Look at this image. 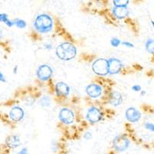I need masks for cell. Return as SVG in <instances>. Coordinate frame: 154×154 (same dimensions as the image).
<instances>
[{"label":"cell","instance_id":"22","mask_svg":"<svg viewBox=\"0 0 154 154\" xmlns=\"http://www.w3.org/2000/svg\"><path fill=\"white\" fill-rule=\"evenodd\" d=\"M145 128L146 130H149L151 132H153L154 133V124L153 123H146L145 125H144Z\"/></svg>","mask_w":154,"mask_h":154},{"label":"cell","instance_id":"1","mask_svg":"<svg viewBox=\"0 0 154 154\" xmlns=\"http://www.w3.org/2000/svg\"><path fill=\"white\" fill-rule=\"evenodd\" d=\"M76 53V48L70 42H63L56 49V56L63 61H69L72 60L75 57Z\"/></svg>","mask_w":154,"mask_h":154},{"label":"cell","instance_id":"9","mask_svg":"<svg viewBox=\"0 0 154 154\" xmlns=\"http://www.w3.org/2000/svg\"><path fill=\"white\" fill-rule=\"evenodd\" d=\"M86 92L89 97L96 99L101 96L102 93H103V89L100 85L96 84V83H91L86 86Z\"/></svg>","mask_w":154,"mask_h":154},{"label":"cell","instance_id":"19","mask_svg":"<svg viewBox=\"0 0 154 154\" xmlns=\"http://www.w3.org/2000/svg\"><path fill=\"white\" fill-rule=\"evenodd\" d=\"M15 20V26H17L19 29H24L25 27L26 26V21L23 20V19H16Z\"/></svg>","mask_w":154,"mask_h":154},{"label":"cell","instance_id":"13","mask_svg":"<svg viewBox=\"0 0 154 154\" xmlns=\"http://www.w3.org/2000/svg\"><path fill=\"white\" fill-rule=\"evenodd\" d=\"M5 144L9 148L16 149V148L20 146L21 142H20V139H19V136H17V135H11L5 140Z\"/></svg>","mask_w":154,"mask_h":154},{"label":"cell","instance_id":"15","mask_svg":"<svg viewBox=\"0 0 154 154\" xmlns=\"http://www.w3.org/2000/svg\"><path fill=\"white\" fill-rule=\"evenodd\" d=\"M123 96L119 92H112L110 95L109 103L112 106H119L123 103Z\"/></svg>","mask_w":154,"mask_h":154},{"label":"cell","instance_id":"5","mask_svg":"<svg viewBox=\"0 0 154 154\" xmlns=\"http://www.w3.org/2000/svg\"><path fill=\"white\" fill-rule=\"evenodd\" d=\"M59 119L66 125L72 124L75 119V115L71 109L68 108H63L59 112Z\"/></svg>","mask_w":154,"mask_h":154},{"label":"cell","instance_id":"11","mask_svg":"<svg viewBox=\"0 0 154 154\" xmlns=\"http://www.w3.org/2000/svg\"><path fill=\"white\" fill-rule=\"evenodd\" d=\"M56 94L60 97L68 96L70 93V87L67 83L64 82H58L55 86Z\"/></svg>","mask_w":154,"mask_h":154},{"label":"cell","instance_id":"17","mask_svg":"<svg viewBox=\"0 0 154 154\" xmlns=\"http://www.w3.org/2000/svg\"><path fill=\"white\" fill-rule=\"evenodd\" d=\"M51 104L50 97L48 96H43L39 100V105L42 107H48Z\"/></svg>","mask_w":154,"mask_h":154},{"label":"cell","instance_id":"23","mask_svg":"<svg viewBox=\"0 0 154 154\" xmlns=\"http://www.w3.org/2000/svg\"><path fill=\"white\" fill-rule=\"evenodd\" d=\"M83 137H84L85 140H91L92 137H93V134L90 131H87L83 134Z\"/></svg>","mask_w":154,"mask_h":154},{"label":"cell","instance_id":"27","mask_svg":"<svg viewBox=\"0 0 154 154\" xmlns=\"http://www.w3.org/2000/svg\"><path fill=\"white\" fill-rule=\"evenodd\" d=\"M0 82H6V79H5V75H3V73H2L1 71H0Z\"/></svg>","mask_w":154,"mask_h":154},{"label":"cell","instance_id":"20","mask_svg":"<svg viewBox=\"0 0 154 154\" xmlns=\"http://www.w3.org/2000/svg\"><path fill=\"white\" fill-rule=\"evenodd\" d=\"M121 43H122L121 40L117 38H112L110 40L111 46H113V47H118Z\"/></svg>","mask_w":154,"mask_h":154},{"label":"cell","instance_id":"26","mask_svg":"<svg viewBox=\"0 0 154 154\" xmlns=\"http://www.w3.org/2000/svg\"><path fill=\"white\" fill-rule=\"evenodd\" d=\"M17 154H28V149H27V148L24 147L19 152H18Z\"/></svg>","mask_w":154,"mask_h":154},{"label":"cell","instance_id":"31","mask_svg":"<svg viewBox=\"0 0 154 154\" xmlns=\"http://www.w3.org/2000/svg\"><path fill=\"white\" fill-rule=\"evenodd\" d=\"M151 24L152 25V26H153V28H154V21H152H152H151Z\"/></svg>","mask_w":154,"mask_h":154},{"label":"cell","instance_id":"12","mask_svg":"<svg viewBox=\"0 0 154 154\" xmlns=\"http://www.w3.org/2000/svg\"><path fill=\"white\" fill-rule=\"evenodd\" d=\"M25 112L21 107L14 106L9 111V118L14 122H19L24 118Z\"/></svg>","mask_w":154,"mask_h":154},{"label":"cell","instance_id":"29","mask_svg":"<svg viewBox=\"0 0 154 154\" xmlns=\"http://www.w3.org/2000/svg\"><path fill=\"white\" fill-rule=\"evenodd\" d=\"M2 35H3V32H2V29H0V38H2Z\"/></svg>","mask_w":154,"mask_h":154},{"label":"cell","instance_id":"28","mask_svg":"<svg viewBox=\"0 0 154 154\" xmlns=\"http://www.w3.org/2000/svg\"><path fill=\"white\" fill-rule=\"evenodd\" d=\"M45 49H53V44L46 43V45H45Z\"/></svg>","mask_w":154,"mask_h":154},{"label":"cell","instance_id":"21","mask_svg":"<svg viewBox=\"0 0 154 154\" xmlns=\"http://www.w3.org/2000/svg\"><path fill=\"white\" fill-rule=\"evenodd\" d=\"M8 20H9V18H8V15L5 14V13H0V22L1 23H7Z\"/></svg>","mask_w":154,"mask_h":154},{"label":"cell","instance_id":"7","mask_svg":"<svg viewBox=\"0 0 154 154\" xmlns=\"http://www.w3.org/2000/svg\"><path fill=\"white\" fill-rule=\"evenodd\" d=\"M102 118H103V113L97 107L92 106L88 109L87 113H86V119L90 123L94 124V123H99L100 120H102Z\"/></svg>","mask_w":154,"mask_h":154},{"label":"cell","instance_id":"18","mask_svg":"<svg viewBox=\"0 0 154 154\" xmlns=\"http://www.w3.org/2000/svg\"><path fill=\"white\" fill-rule=\"evenodd\" d=\"M112 2L115 7H121V6H127L130 1L129 0H113Z\"/></svg>","mask_w":154,"mask_h":154},{"label":"cell","instance_id":"25","mask_svg":"<svg viewBox=\"0 0 154 154\" xmlns=\"http://www.w3.org/2000/svg\"><path fill=\"white\" fill-rule=\"evenodd\" d=\"M122 45H123V46H126V47H129V48H133V44H132V43H130V42H122Z\"/></svg>","mask_w":154,"mask_h":154},{"label":"cell","instance_id":"6","mask_svg":"<svg viewBox=\"0 0 154 154\" xmlns=\"http://www.w3.org/2000/svg\"><path fill=\"white\" fill-rule=\"evenodd\" d=\"M53 69L49 65L43 64L38 67L36 70V75L41 81H47L53 75Z\"/></svg>","mask_w":154,"mask_h":154},{"label":"cell","instance_id":"2","mask_svg":"<svg viewBox=\"0 0 154 154\" xmlns=\"http://www.w3.org/2000/svg\"><path fill=\"white\" fill-rule=\"evenodd\" d=\"M53 26V19L47 14L38 15L34 21L35 30L40 33H46L52 30Z\"/></svg>","mask_w":154,"mask_h":154},{"label":"cell","instance_id":"24","mask_svg":"<svg viewBox=\"0 0 154 154\" xmlns=\"http://www.w3.org/2000/svg\"><path fill=\"white\" fill-rule=\"evenodd\" d=\"M132 89L135 92H140L142 90V88H141L140 86H139V85H134V86H132Z\"/></svg>","mask_w":154,"mask_h":154},{"label":"cell","instance_id":"14","mask_svg":"<svg viewBox=\"0 0 154 154\" xmlns=\"http://www.w3.org/2000/svg\"><path fill=\"white\" fill-rule=\"evenodd\" d=\"M112 13L116 18L122 19L126 18L129 15V9L127 6H121V7H114L112 9Z\"/></svg>","mask_w":154,"mask_h":154},{"label":"cell","instance_id":"10","mask_svg":"<svg viewBox=\"0 0 154 154\" xmlns=\"http://www.w3.org/2000/svg\"><path fill=\"white\" fill-rule=\"evenodd\" d=\"M125 116L130 123H137L141 118V112L134 107H130L126 110Z\"/></svg>","mask_w":154,"mask_h":154},{"label":"cell","instance_id":"8","mask_svg":"<svg viewBox=\"0 0 154 154\" xmlns=\"http://www.w3.org/2000/svg\"><path fill=\"white\" fill-rule=\"evenodd\" d=\"M108 60V68L109 74L114 75V74L119 73L123 68V63L118 59L116 58H111Z\"/></svg>","mask_w":154,"mask_h":154},{"label":"cell","instance_id":"16","mask_svg":"<svg viewBox=\"0 0 154 154\" xmlns=\"http://www.w3.org/2000/svg\"><path fill=\"white\" fill-rule=\"evenodd\" d=\"M146 50L149 53H154V38H149L145 43Z\"/></svg>","mask_w":154,"mask_h":154},{"label":"cell","instance_id":"3","mask_svg":"<svg viewBox=\"0 0 154 154\" xmlns=\"http://www.w3.org/2000/svg\"><path fill=\"white\" fill-rule=\"evenodd\" d=\"M93 71L99 75H106L109 74L108 60L106 59L96 60L92 66Z\"/></svg>","mask_w":154,"mask_h":154},{"label":"cell","instance_id":"30","mask_svg":"<svg viewBox=\"0 0 154 154\" xmlns=\"http://www.w3.org/2000/svg\"><path fill=\"white\" fill-rule=\"evenodd\" d=\"M144 94H146V92L145 91H142V93H141V95H142V96H143Z\"/></svg>","mask_w":154,"mask_h":154},{"label":"cell","instance_id":"4","mask_svg":"<svg viewBox=\"0 0 154 154\" xmlns=\"http://www.w3.org/2000/svg\"><path fill=\"white\" fill-rule=\"evenodd\" d=\"M130 145V140L124 135H119L116 137L112 141L113 148L118 152H123L129 148Z\"/></svg>","mask_w":154,"mask_h":154}]
</instances>
